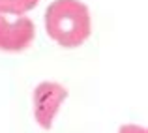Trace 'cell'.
Instances as JSON below:
<instances>
[{"label": "cell", "mask_w": 148, "mask_h": 133, "mask_svg": "<svg viewBox=\"0 0 148 133\" xmlns=\"http://www.w3.org/2000/svg\"><path fill=\"white\" fill-rule=\"evenodd\" d=\"M49 38L66 49H77L92 34L88 6L81 0H54L45 11Z\"/></svg>", "instance_id": "obj_1"}, {"label": "cell", "mask_w": 148, "mask_h": 133, "mask_svg": "<svg viewBox=\"0 0 148 133\" xmlns=\"http://www.w3.org/2000/svg\"><path fill=\"white\" fill-rule=\"evenodd\" d=\"M66 97H68V90L58 83L43 81L34 88V116H36V122L41 126V130L47 131L53 128V120Z\"/></svg>", "instance_id": "obj_2"}, {"label": "cell", "mask_w": 148, "mask_h": 133, "mask_svg": "<svg viewBox=\"0 0 148 133\" xmlns=\"http://www.w3.org/2000/svg\"><path fill=\"white\" fill-rule=\"evenodd\" d=\"M36 26L28 17L10 21L0 15V51L2 53H23L34 43Z\"/></svg>", "instance_id": "obj_3"}, {"label": "cell", "mask_w": 148, "mask_h": 133, "mask_svg": "<svg viewBox=\"0 0 148 133\" xmlns=\"http://www.w3.org/2000/svg\"><path fill=\"white\" fill-rule=\"evenodd\" d=\"M40 0H0V15H23L34 10Z\"/></svg>", "instance_id": "obj_4"}, {"label": "cell", "mask_w": 148, "mask_h": 133, "mask_svg": "<svg viewBox=\"0 0 148 133\" xmlns=\"http://www.w3.org/2000/svg\"><path fill=\"white\" fill-rule=\"evenodd\" d=\"M118 133H148L145 126H137V124H126L118 130Z\"/></svg>", "instance_id": "obj_5"}]
</instances>
